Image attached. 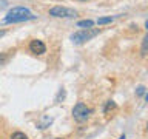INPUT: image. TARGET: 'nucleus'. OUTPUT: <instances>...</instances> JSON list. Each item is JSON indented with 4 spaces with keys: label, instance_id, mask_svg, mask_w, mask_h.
<instances>
[{
    "label": "nucleus",
    "instance_id": "f257e3e1",
    "mask_svg": "<svg viewBox=\"0 0 148 139\" xmlns=\"http://www.w3.org/2000/svg\"><path fill=\"white\" fill-rule=\"evenodd\" d=\"M34 19H36V16L29 11V9L17 6V8H12L11 11L6 14V17L2 20V23H18V22L34 20Z\"/></svg>",
    "mask_w": 148,
    "mask_h": 139
},
{
    "label": "nucleus",
    "instance_id": "f03ea898",
    "mask_svg": "<svg viewBox=\"0 0 148 139\" xmlns=\"http://www.w3.org/2000/svg\"><path fill=\"white\" fill-rule=\"evenodd\" d=\"M100 32L99 28H86V30H80L77 32H74L71 36V40L74 43H83L86 40H91L92 37H96Z\"/></svg>",
    "mask_w": 148,
    "mask_h": 139
},
{
    "label": "nucleus",
    "instance_id": "7ed1b4c3",
    "mask_svg": "<svg viewBox=\"0 0 148 139\" xmlns=\"http://www.w3.org/2000/svg\"><path fill=\"white\" fill-rule=\"evenodd\" d=\"M90 113H91V110L88 108L85 104H82V102L76 104L73 108V118L76 119L77 122H85V120L90 118Z\"/></svg>",
    "mask_w": 148,
    "mask_h": 139
},
{
    "label": "nucleus",
    "instance_id": "20e7f679",
    "mask_svg": "<svg viewBox=\"0 0 148 139\" xmlns=\"http://www.w3.org/2000/svg\"><path fill=\"white\" fill-rule=\"evenodd\" d=\"M49 16L59 17V19H68V17H76L77 12L71 8H65V6H54L49 9Z\"/></svg>",
    "mask_w": 148,
    "mask_h": 139
},
{
    "label": "nucleus",
    "instance_id": "39448f33",
    "mask_svg": "<svg viewBox=\"0 0 148 139\" xmlns=\"http://www.w3.org/2000/svg\"><path fill=\"white\" fill-rule=\"evenodd\" d=\"M29 51H31V53H34V54H39V56L45 54L46 53V45L42 40L34 39V40H31V43H29Z\"/></svg>",
    "mask_w": 148,
    "mask_h": 139
},
{
    "label": "nucleus",
    "instance_id": "423d86ee",
    "mask_svg": "<svg viewBox=\"0 0 148 139\" xmlns=\"http://www.w3.org/2000/svg\"><path fill=\"white\" fill-rule=\"evenodd\" d=\"M116 108H117L116 102H114V100H108V102H106V105H105V108H103V113H105V114H110L111 111H114Z\"/></svg>",
    "mask_w": 148,
    "mask_h": 139
},
{
    "label": "nucleus",
    "instance_id": "0eeeda50",
    "mask_svg": "<svg viewBox=\"0 0 148 139\" xmlns=\"http://www.w3.org/2000/svg\"><path fill=\"white\" fill-rule=\"evenodd\" d=\"M140 54H142V56H147V54H148V34H147L145 37H143V40H142Z\"/></svg>",
    "mask_w": 148,
    "mask_h": 139
},
{
    "label": "nucleus",
    "instance_id": "6e6552de",
    "mask_svg": "<svg viewBox=\"0 0 148 139\" xmlns=\"http://www.w3.org/2000/svg\"><path fill=\"white\" fill-rule=\"evenodd\" d=\"M77 26L79 28H91L92 26V20H80V22H77Z\"/></svg>",
    "mask_w": 148,
    "mask_h": 139
},
{
    "label": "nucleus",
    "instance_id": "1a4fd4ad",
    "mask_svg": "<svg viewBox=\"0 0 148 139\" xmlns=\"http://www.w3.org/2000/svg\"><path fill=\"white\" fill-rule=\"evenodd\" d=\"M114 20V17H100L99 19V20H97V23H99V25H105V23H111V22H113Z\"/></svg>",
    "mask_w": 148,
    "mask_h": 139
},
{
    "label": "nucleus",
    "instance_id": "9d476101",
    "mask_svg": "<svg viewBox=\"0 0 148 139\" xmlns=\"http://www.w3.org/2000/svg\"><path fill=\"white\" fill-rule=\"evenodd\" d=\"M11 139H28V136L25 133H22V131H16V133H12Z\"/></svg>",
    "mask_w": 148,
    "mask_h": 139
},
{
    "label": "nucleus",
    "instance_id": "9b49d317",
    "mask_svg": "<svg viewBox=\"0 0 148 139\" xmlns=\"http://www.w3.org/2000/svg\"><path fill=\"white\" fill-rule=\"evenodd\" d=\"M60 99H65V90L63 88H60V91H59V94H57V97H56V102H60Z\"/></svg>",
    "mask_w": 148,
    "mask_h": 139
},
{
    "label": "nucleus",
    "instance_id": "f8f14e48",
    "mask_svg": "<svg viewBox=\"0 0 148 139\" xmlns=\"http://www.w3.org/2000/svg\"><path fill=\"white\" fill-rule=\"evenodd\" d=\"M6 60H8V54L2 53V54H0V65H5V63H6Z\"/></svg>",
    "mask_w": 148,
    "mask_h": 139
},
{
    "label": "nucleus",
    "instance_id": "ddd939ff",
    "mask_svg": "<svg viewBox=\"0 0 148 139\" xmlns=\"http://www.w3.org/2000/svg\"><path fill=\"white\" fill-rule=\"evenodd\" d=\"M143 91H145V88H143V87H139V88H137V94H139V96L143 94Z\"/></svg>",
    "mask_w": 148,
    "mask_h": 139
},
{
    "label": "nucleus",
    "instance_id": "4468645a",
    "mask_svg": "<svg viewBox=\"0 0 148 139\" xmlns=\"http://www.w3.org/2000/svg\"><path fill=\"white\" fill-rule=\"evenodd\" d=\"M6 0H0V9H2V8H5V6H6Z\"/></svg>",
    "mask_w": 148,
    "mask_h": 139
},
{
    "label": "nucleus",
    "instance_id": "2eb2a0df",
    "mask_svg": "<svg viewBox=\"0 0 148 139\" xmlns=\"http://www.w3.org/2000/svg\"><path fill=\"white\" fill-rule=\"evenodd\" d=\"M3 36H5V31L2 30V31H0V39H2V37H3Z\"/></svg>",
    "mask_w": 148,
    "mask_h": 139
},
{
    "label": "nucleus",
    "instance_id": "dca6fc26",
    "mask_svg": "<svg viewBox=\"0 0 148 139\" xmlns=\"http://www.w3.org/2000/svg\"><path fill=\"white\" fill-rule=\"evenodd\" d=\"M145 28H147V31H148V20L145 22Z\"/></svg>",
    "mask_w": 148,
    "mask_h": 139
},
{
    "label": "nucleus",
    "instance_id": "f3484780",
    "mask_svg": "<svg viewBox=\"0 0 148 139\" xmlns=\"http://www.w3.org/2000/svg\"><path fill=\"white\" fill-rule=\"evenodd\" d=\"M145 99H147V102H148V93H147V96H145Z\"/></svg>",
    "mask_w": 148,
    "mask_h": 139
},
{
    "label": "nucleus",
    "instance_id": "a211bd4d",
    "mask_svg": "<svg viewBox=\"0 0 148 139\" xmlns=\"http://www.w3.org/2000/svg\"><path fill=\"white\" fill-rule=\"evenodd\" d=\"M119 139H125V136H120V138H119Z\"/></svg>",
    "mask_w": 148,
    "mask_h": 139
},
{
    "label": "nucleus",
    "instance_id": "6ab92c4d",
    "mask_svg": "<svg viewBox=\"0 0 148 139\" xmlns=\"http://www.w3.org/2000/svg\"><path fill=\"white\" fill-rule=\"evenodd\" d=\"M147 130H148V122H147Z\"/></svg>",
    "mask_w": 148,
    "mask_h": 139
}]
</instances>
